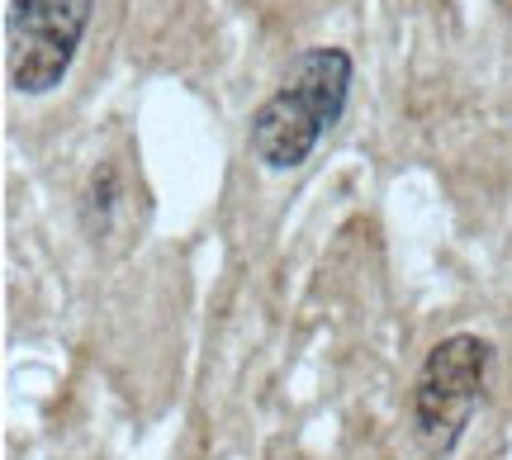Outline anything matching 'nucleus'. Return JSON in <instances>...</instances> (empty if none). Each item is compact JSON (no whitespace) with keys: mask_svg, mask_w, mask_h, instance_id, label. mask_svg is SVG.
Masks as SVG:
<instances>
[{"mask_svg":"<svg viewBox=\"0 0 512 460\" xmlns=\"http://www.w3.org/2000/svg\"><path fill=\"white\" fill-rule=\"evenodd\" d=\"M494 347L475 332H456L427 351L413 385V432L427 446V456H451L465 427L475 418V404L484 394Z\"/></svg>","mask_w":512,"mask_h":460,"instance_id":"nucleus-2","label":"nucleus"},{"mask_svg":"<svg viewBox=\"0 0 512 460\" xmlns=\"http://www.w3.org/2000/svg\"><path fill=\"white\" fill-rule=\"evenodd\" d=\"M95 0H15L5 15V67L19 95L57 91L76 62Z\"/></svg>","mask_w":512,"mask_h":460,"instance_id":"nucleus-3","label":"nucleus"},{"mask_svg":"<svg viewBox=\"0 0 512 460\" xmlns=\"http://www.w3.org/2000/svg\"><path fill=\"white\" fill-rule=\"evenodd\" d=\"M351 53L347 48H304L294 67L280 76L252 114L247 148L271 171H294L318 152L323 133L337 129V119L351 100Z\"/></svg>","mask_w":512,"mask_h":460,"instance_id":"nucleus-1","label":"nucleus"}]
</instances>
